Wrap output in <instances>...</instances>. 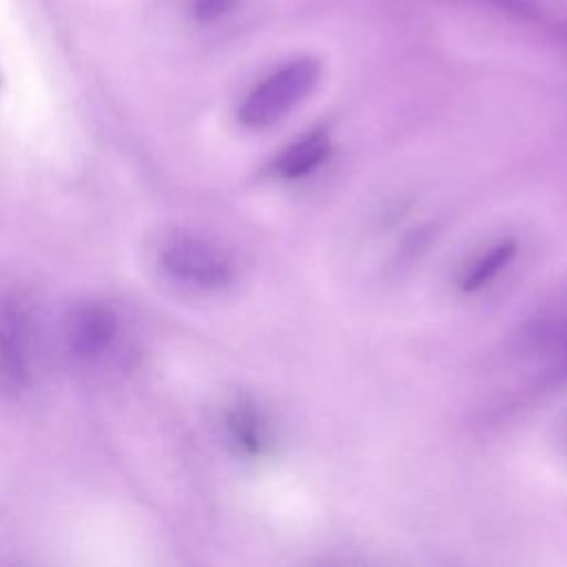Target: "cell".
Here are the masks:
<instances>
[{
  "instance_id": "obj_1",
  "label": "cell",
  "mask_w": 567,
  "mask_h": 567,
  "mask_svg": "<svg viewBox=\"0 0 567 567\" xmlns=\"http://www.w3.org/2000/svg\"><path fill=\"white\" fill-rule=\"evenodd\" d=\"M321 66L312 58L292 60L264 78L239 104L237 117L248 128H268L301 104L319 82Z\"/></svg>"
},
{
  "instance_id": "obj_4",
  "label": "cell",
  "mask_w": 567,
  "mask_h": 567,
  "mask_svg": "<svg viewBox=\"0 0 567 567\" xmlns=\"http://www.w3.org/2000/svg\"><path fill=\"white\" fill-rule=\"evenodd\" d=\"M117 334V315L106 303H82L69 319V346L78 357L102 354Z\"/></svg>"
},
{
  "instance_id": "obj_7",
  "label": "cell",
  "mask_w": 567,
  "mask_h": 567,
  "mask_svg": "<svg viewBox=\"0 0 567 567\" xmlns=\"http://www.w3.org/2000/svg\"><path fill=\"white\" fill-rule=\"evenodd\" d=\"M516 241L512 237H503L489 244L485 250L474 255V259L463 268L458 286L463 292H476L492 284L514 259Z\"/></svg>"
},
{
  "instance_id": "obj_8",
  "label": "cell",
  "mask_w": 567,
  "mask_h": 567,
  "mask_svg": "<svg viewBox=\"0 0 567 567\" xmlns=\"http://www.w3.org/2000/svg\"><path fill=\"white\" fill-rule=\"evenodd\" d=\"M235 4H237V0H195L193 9L199 20L210 22V20H217V18L226 16L228 11H233Z\"/></svg>"
},
{
  "instance_id": "obj_9",
  "label": "cell",
  "mask_w": 567,
  "mask_h": 567,
  "mask_svg": "<svg viewBox=\"0 0 567 567\" xmlns=\"http://www.w3.org/2000/svg\"><path fill=\"white\" fill-rule=\"evenodd\" d=\"M551 361L554 363L547 372V381L554 385H567V346L556 357H551Z\"/></svg>"
},
{
  "instance_id": "obj_5",
  "label": "cell",
  "mask_w": 567,
  "mask_h": 567,
  "mask_svg": "<svg viewBox=\"0 0 567 567\" xmlns=\"http://www.w3.org/2000/svg\"><path fill=\"white\" fill-rule=\"evenodd\" d=\"M226 430L246 456H264L272 447L270 421L250 399H237L226 410Z\"/></svg>"
},
{
  "instance_id": "obj_3",
  "label": "cell",
  "mask_w": 567,
  "mask_h": 567,
  "mask_svg": "<svg viewBox=\"0 0 567 567\" xmlns=\"http://www.w3.org/2000/svg\"><path fill=\"white\" fill-rule=\"evenodd\" d=\"M35 343L33 310L20 295L0 299V383L9 390L29 385Z\"/></svg>"
},
{
  "instance_id": "obj_2",
  "label": "cell",
  "mask_w": 567,
  "mask_h": 567,
  "mask_svg": "<svg viewBox=\"0 0 567 567\" xmlns=\"http://www.w3.org/2000/svg\"><path fill=\"white\" fill-rule=\"evenodd\" d=\"M159 264L173 279L204 290L226 288L235 277L230 257L217 244L195 235H177L166 241Z\"/></svg>"
},
{
  "instance_id": "obj_6",
  "label": "cell",
  "mask_w": 567,
  "mask_h": 567,
  "mask_svg": "<svg viewBox=\"0 0 567 567\" xmlns=\"http://www.w3.org/2000/svg\"><path fill=\"white\" fill-rule=\"evenodd\" d=\"M330 137L326 131L315 128L286 146L275 159V173L281 179H301L312 175L330 155Z\"/></svg>"
}]
</instances>
